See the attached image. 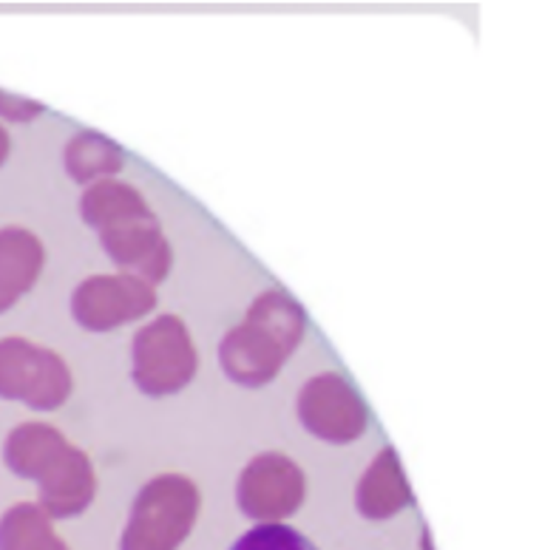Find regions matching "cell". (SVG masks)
<instances>
[{"instance_id":"obj_11","label":"cell","mask_w":559,"mask_h":550,"mask_svg":"<svg viewBox=\"0 0 559 550\" xmlns=\"http://www.w3.org/2000/svg\"><path fill=\"white\" fill-rule=\"evenodd\" d=\"M46 267V248L28 227H0V315L32 292Z\"/></svg>"},{"instance_id":"obj_12","label":"cell","mask_w":559,"mask_h":550,"mask_svg":"<svg viewBox=\"0 0 559 550\" xmlns=\"http://www.w3.org/2000/svg\"><path fill=\"white\" fill-rule=\"evenodd\" d=\"M71 440L57 426L43 423V420H28V423L14 426L7 434L3 463H7L14 477L37 482L43 468L49 466L51 459L63 452Z\"/></svg>"},{"instance_id":"obj_9","label":"cell","mask_w":559,"mask_h":550,"mask_svg":"<svg viewBox=\"0 0 559 550\" xmlns=\"http://www.w3.org/2000/svg\"><path fill=\"white\" fill-rule=\"evenodd\" d=\"M97 497V471L92 457L69 443L37 477V505L51 519H71L88 511Z\"/></svg>"},{"instance_id":"obj_8","label":"cell","mask_w":559,"mask_h":550,"mask_svg":"<svg viewBox=\"0 0 559 550\" xmlns=\"http://www.w3.org/2000/svg\"><path fill=\"white\" fill-rule=\"evenodd\" d=\"M156 287L128 273L88 275L71 292V318L85 332H114L148 318Z\"/></svg>"},{"instance_id":"obj_7","label":"cell","mask_w":559,"mask_h":550,"mask_svg":"<svg viewBox=\"0 0 559 550\" xmlns=\"http://www.w3.org/2000/svg\"><path fill=\"white\" fill-rule=\"evenodd\" d=\"M307 497V477L296 459L282 452H262L241 468L236 480L239 511L259 525L290 519Z\"/></svg>"},{"instance_id":"obj_1","label":"cell","mask_w":559,"mask_h":550,"mask_svg":"<svg viewBox=\"0 0 559 550\" xmlns=\"http://www.w3.org/2000/svg\"><path fill=\"white\" fill-rule=\"evenodd\" d=\"M78 211L80 219L97 230L99 248L120 273L136 275L151 287L168 278L174 270V250L136 184L120 179L88 184Z\"/></svg>"},{"instance_id":"obj_14","label":"cell","mask_w":559,"mask_h":550,"mask_svg":"<svg viewBox=\"0 0 559 550\" xmlns=\"http://www.w3.org/2000/svg\"><path fill=\"white\" fill-rule=\"evenodd\" d=\"M0 550H69L37 502H17L0 516Z\"/></svg>"},{"instance_id":"obj_10","label":"cell","mask_w":559,"mask_h":550,"mask_svg":"<svg viewBox=\"0 0 559 550\" xmlns=\"http://www.w3.org/2000/svg\"><path fill=\"white\" fill-rule=\"evenodd\" d=\"M415 502L401 457L392 445L381 449L355 486V509L367 519H392Z\"/></svg>"},{"instance_id":"obj_3","label":"cell","mask_w":559,"mask_h":550,"mask_svg":"<svg viewBox=\"0 0 559 550\" xmlns=\"http://www.w3.org/2000/svg\"><path fill=\"white\" fill-rule=\"evenodd\" d=\"M202 511L199 486L177 471L156 474L131 502L120 550H179Z\"/></svg>"},{"instance_id":"obj_4","label":"cell","mask_w":559,"mask_h":550,"mask_svg":"<svg viewBox=\"0 0 559 550\" xmlns=\"http://www.w3.org/2000/svg\"><path fill=\"white\" fill-rule=\"evenodd\" d=\"M199 352L179 315H156L131 340V381L145 397H170L193 383Z\"/></svg>"},{"instance_id":"obj_13","label":"cell","mask_w":559,"mask_h":550,"mask_svg":"<svg viewBox=\"0 0 559 550\" xmlns=\"http://www.w3.org/2000/svg\"><path fill=\"white\" fill-rule=\"evenodd\" d=\"M63 168L74 182L88 188L103 179H117L126 168V151L120 148V142L99 131H78L66 142Z\"/></svg>"},{"instance_id":"obj_2","label":"cell","mask_w":559,"mask_h":550,"mask_svg":"<svg viewBox=\"0 0 559 550\" xmlns=\"http://www.w3.org/2000/svg\"><path fill=\"white\" fill-rule=\"evenodd\" d=\"M307 332L305 307L284 289H264L250 303L248 315L219 344V363L227 381L262 388L278 378L296 355Z\"/></svg>"},{"instance_id":"obj_6","label":"cell","mask_w":559,"mask_h":550,"mask_svg":"<svg viewBox=\"0 0 559 550\" xmlns=\"http://www.w3.org/2000/svg\"><path fill=\"white\" fill-rule=\"evenodd\" d=\"M296 415L307 434L330 445L355 443L369 429L367 400L341 372L312 374L298 392Z\"/></svg>"},{"instance_id":"obj_5","label":"cell","mask_w":559,"mask_h":550,"mask_svg":"<svg viewBox=\"0 0 559 550\" xmlns=\"http://www.w3.org/2000/svg\"><path fill=\"white\" fill-rule=\"evenodd\" d=\"M74 392V374L63 355L35 340L0 338V400L23 403L32 411H57Z\"/></svg>"},{"instance_id":"obj_16","label":"cell","mask_w":559,"mask_h":550,"mask_svg":"<svg viewBox=\"0 0 559 550\" xmlns=\"http://www.w3.org/2000/svg\"><path fill=\"white\" fill-rule=\"evenodd\" d=\"M43 111H46V108H43V103H37V99L0 88V122L26 125V122L37 120Z\"/></svg>"},{"instance_id":"obj_15","label":"cell","mask_w":559,"mask_h":550,"mask_svg":"<svg viewBox=\"0 0 559 550\" xmlns=\"http://www.w3.org/2000/svg\"><path fill=\"white\" fill-rule=\"evenodd\" d=\"M230 550H319L305 534H298L290 525H255L248 534H241Z\"/></svg>"},{"instance_id":"obj_17","label":"cell","mask_w":559,"mask_h":550,"mask_svg":"<svg viewBox=\"0 0 559 550\" xmlns=\"http://www.w3.org/2000/svg\"><path fill=\"white\" fill-rule=\"evenodd\" d=\"M9 154H12V136H9L7 125H3V122H0V168H3V165H7Z\"/></svg>"}]
</instances>
